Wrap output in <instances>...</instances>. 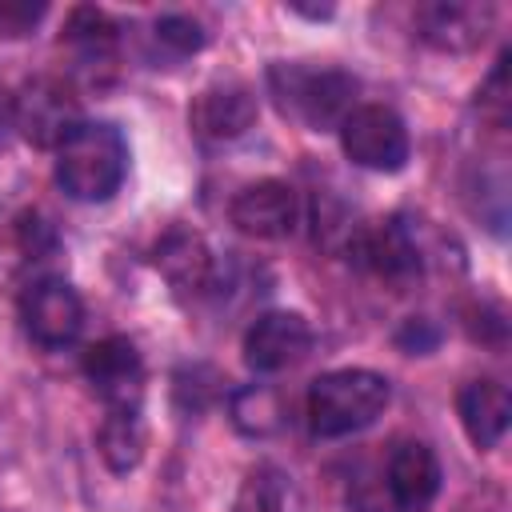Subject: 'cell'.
Segmentation results:
<instances>
[{"label":"cell","mask_w":512,"mask_h":512,"mask_svg":"<svg viewBox=\"0 0 512 512\" xmlns=\"http://www.w3.org/2000/svg\"><path fill=\"white\" fill-rule=\"evenodd\" d=\"M144 444H148V432H144L140 408H108V416L96 432V448H100L104 464L112 472H132L144 460Z\"/></svg>","instance_id":"obj_16"},{"label":"cell","mask_w":512,"mask_h":512,"mask_svg":"<svg viewBox=\"0 0 512 512\" xmlns=\"http://www.w3.org/2000/svg\"><path fill=\"white\" fill-rule=\"evenodd\" d=\"M348 252L360 268H368L372 276H380L388 284H408L420 276V248L400 220H380V224L356 228L348 236Z\"/></svg>","instance_id":"obj_10"},{"label":"cell","mask_w":512,"mask_h":512,"mask_svg":"<svg viewBox=\"0 0 512 512\" xmlns=\"http://www.w3.org/2000/svg\"><path fill=\"white\" fill-rule=\"evenodd\" d=\"M128 176V140L108 120H84L56 148V184L76 204H104Z\"/></svg>","instance_id":"obj_1"},{"label":"cell","mask_w":512,"mask_h":512,"mask_svg":"<svg viewBox=\"0 0 512 512\" xmlns=\"http://www.w3.org/2000/svg\"><path fill=\"white\" fill-rule=\"evenodd\" d=\"M12 124L36 148H60L80 124V100L60 76H32L20 96H12Z\"/></svg>","instance_id":"obj_5"},{"label":"cell","mask_w":512,"mask_h":512,"mask_svg":"<svg viewBox=\"0 0 512 512\" xmlns=\"http://www.w3.org/2000/svg\"><path fill=\"white\" fill-rule=\"evenodd\" d=\"M88 384L104 408H140L144 404V360L128 336H104L84 348L80 360Z\"/></svg>","instance_id":"obj_7"},{"label":"cell","mask_w":512,"mask_h":512,"mask_svg":"<svg viewBox=\"0 0 512 512\" xmlns=\"http://www.w3.org/2000/svg\"><path fill=\"white\" fill-rule=\"evenodd\" d=\"M256 112H260V108H256L252 88L228 80V84H212V88H204V92L192 100L188 120H192V132H196L200 140L224 144V140L244 136V132L256 124Z\"/></svg>","instance_id":"obj_11"},{"label":"cell","mask_w":512,"mask_h":512,"mask_svg":"<svg viewBox=\"0 0 512 512\" xmlns=\"http://www.w3.org/2000/svg\"><path fill=\"white\" fill-rule=\"evenodd\" d=\"M392 400V384L372 368H336L312 380L304 412L308 428L320 440H340L352 432H364L384 416Z\"/></svg>","instance_id":"obj_2"},{"label":"cell","mask_w":512,"mask_h":512,"mask_svg":"<svg viewBox=\"0 0 512 512\" xmlns=\"http://www.w3.org/2000/svg\"><path fill=\"white\" fill-rule=\"evenodd\" d=\"M48 8L44 4H20V0H0V36H24L40 24Z\"/></svg>","instance_id":"obj_21"},{"label":"cell","mask_w":512,"mask_h":512,"mask_svg":"<svg viewBox=\"0 0 512 512\" xmlns=\"http://www.w3.org/2000/svg\"><path fill=\"white\" fill-rule=\"evenodd\" d=\"M336 132L344 156L368 172H400L412 156L408 128L388 104H356Z\"/></svg>","instance_id":"obj_4"},{"label":"cell","mask_w":512,"mask_h":512,"mask_svg":"<svg viewBox=\"0 0 512 512\" xmlns=\"http://www.w3.org/2000/svg\"><path fill=\"white\" fill-rule=\"evenodd\" d=\"M156 268L180 288V292H204L212 284V252L204 248V240L196 232H168L156 248Z\"/></svg>","instance_id":"obj_15"},{"label":"cell","mask_w":512,"mask_h":512,"mask_svg":"<svg viewBox=\"0 0 512 512\" xmlns=\"http://www.w3.org/2000/svg\"><path fill=\"white\" fill-rule=\"evenodd\" d=\"M284 472L276 464H252L236 488L232 512H284Z\"/></svg>","instance_id":"obj_18"},{"label":"cell","mask_w":512,"mask_h":512,"mask_svg":"<svg viewBox=\"0 0 512 512\" xmlns=\"http://www.w3.org/2000/svg\"><path fill=\"white\" fill-rule=\"evenodd\" d=\"M440 460L424 440H404L388 456V492L400 512H428L440 492Z\"/></svg>","instance_id":"obj_13"},{"label":"cell","mask_w":512,"mask_h":512,"mask_svg":"<svg viewBox=\"0 0 512 512\" xmlns=\"http://www.w3.org/2000/svg\"><path fill=\"white\" fill-rule=\"evenodd\" d=\"M228 220L252 240H284L300 224V200L284 180H256L232 196Z\"/></svg>","instance_id":"obj_9"},{"label":"cell","mask_w":512,"mask_h":512,"mask_svg":"<svg viewBox=\"0 0 512 512\" xmlns=\"http://www.w3.org/2000/svg\"><path fill=\"white\" fill-rule=\"evenodd\" d=\"M492 24V8L488 4H460V0H440V4H424L416 8V28L420 40L440 48V52H468L484 40Z\"/></svg>","instance_id":"obj_12"},{"label":"cell","mask_w":512,"mask_h":512,"mask_svg":"<svg viewBox=\"0 0 512 512\" xmlns=\"http://www.w3.org/2000/svg\"><path fill=\"white\" fill-rule=\"evenodd\" d=\"M312 324L300 312H264L252 320V328L244 332V364L260 376L284 372L292 364H300L312 352Z\"/></svg>","instance_id":"obj_8"},{"label":"cell","mask_w":512,"mask_h":512,"mask_svg":"<svg viewBox=\"0 0 512 512\" xmlns=\"http://www.w3.org/2000/svg\"><path fill=\"white\" fill-rule=\"evenodd\" d=\"M488 84H492V88H500V84H504V60L496 64V72H492V80H488ZM492 100L500 104V116H504V108H508V100H504V96H492Z\"/></svg>","instance_id":"obj_23"},{"label":"cell","mask_w":512,"mask_h":512,"mask_svg":"<svg viewBox=\"0 0 512 512\" xmlns=\"http://www.w3.org/2000/svg\"><path fill=\"white\" fill-rule=\"evenodd\" d=\"M232 420L240 432L248 436H268L280 428V400L268 384H248L240 392H232Z\"/></svg>","instance_id":"obj_19"},{"label":"cell","mask_w":512,"mask_h":512,"mask_svg":"<svg viewBox=\"0 0 512 512\" xmlns=\"http://www.w3.org/2000/svg\"><path fill=\"white\" fill-rule=\"evenodd\" d=\"M8 128H16V124H12V100H8L4 88H0V140H4Z\"/></svg>","instance_id":"obj_22"},{"label":"cell","mask_w":512,"mask_h":512,"mask_svg":"<svg viewBox=\"0 0 512 512\" xmlns=\"http://www.w3.org/2000/svg\"><path fill=\"white\" fill-rule=\"evenodd\" d=\"M268 88L284 116L304 120L312 132H328L356 108L360 80L332 64H272Z\"/></svg>","instance_id":"obj_3"},{"label":"cell","mask_w":512,"mask_h":512,"mask_svg":"<svg viewBox=\"0 0 512 512\" xmlns=\"http://www.w3.org/2000/svg\"><path fill=\"white\" fill-rule=\"evenodd\" d=\"M64 44L76 48L84 60H108L116 52V24L100 8H76L68 16Z\"/></svg>","instance_id":"obj_17"},{"label":"cell","mask_w":512,"mask_h":512,"mask_svg":"<svg viewBox=\"0 0 512 512\" xmlns=\"http://www.w3.org/2000/svg\"><path fill=\"white\" fill-rule=\"evenodd\" d=\"M24 332L44 348H64L84 328V300L64 276H40L20 296Z\"/></svg>","instance_id":"obj_6"},{"label":"cell","mask_w":512,"mask_h":512,"mask_svg":"<svg viewBox=\"0 0 512 512\" xmlns=\"http://www.w3.org/2000/svg\"><path fill=\"white\" fill-rule=\"evenodd\" d=\"M456 412H460V424L476 448H496L500 436L508 432V420H512V396L500 380L480 376L456 392Z\"/></svg>","instance_id":"obj_14"},{"label":"cell","mask_w":512,"mask_h":512,"mask_svg":"<svg viewBox=\"0 0 512 512\" xmlns=\"http://www.w3.org/2000/svg\"><path fill=\"white\" fill-rule=\"evenodd\" d=\"M156 40L168 44V48H176L180 56L204 48V32H200V24L192 16H160L156 20Z\"/></svg>","instance_id":"obj_20"}]
</instances>
